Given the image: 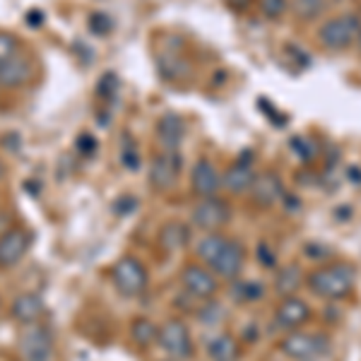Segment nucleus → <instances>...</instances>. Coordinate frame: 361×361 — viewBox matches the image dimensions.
Masks as SVG:
<instances>
[{
  "label": "nucleus",
  "instance_id": "nucleus-30",
  "mask_svg": "<svg viewBox=\"0 0 361 361\" xmlns=\"http://www.w3.org/2000/svg\"><path fill=\"white\" fill-rule=\"evenodd\" d=\"M123 164H126L128 169H137V166H140L137 149L133 147V145H126V149H123Z\"/></svg>",
  "mask_w": 361,
  "mask_h": 361
},
{
  "label": "nucleus",
  "instance_id": "nucleus-17",
  "mask_svg": "<svg viewBox=\"0 0 361 361\" xmlns=\"http://www.w3.org/2000/svg\"><path fill=\"white\" fill-rule=\"evenodd\" d=\"M46 311V304L44 299L39 294L34 292H27V294H20L17 299L13 301V308H10V313H13L15 320H20V323L25 325H34L39 318L44 316Z\"/></svg>",
  "mask_w": 361,
  "mask_h": 361
},
{
  "label": "nucleus",
  "instance_id": "nucleus-21",
  "mask_svg": "<svg viewBox=\"0 0 361 361\" xmlns=\"http://www.w3.org/2000/svg\"><path fill=\"white\" fill-rule=\"evenodd\" d=\"M159 243L166 250H178L188 243V226L180 224V222H169L161 226L159 231Z\"/></svg>",
  "mask_w": 361,
  "mask_h": 361
},
{
  "label": "nucleus",
  "instance_id": "nucleus-31",
  "mask_svg": "<svg viewBox=\"0 0 361 361\" xmlns=\"http://www.w3.org/2000/svg\"><path fill=\"white\" fill-rule=\"evenodd\" d=\"M306 253L313 255V260H323V258H328V255H330V250L328 248H318L316 243H311V246H306Z\"/></svg>",
  "mask_w": 361,
  "mask_h": 361
},
{
  "label": "nucleus",
  "instance_id": "nucleus-2",
  "mask_svg": "<svg viewBox=\"0 0 361 361\" xmlns=\"http://www.w3.org/2000/svg\"><path fill=\"white\" fill-rule=\"evenodd\" d=\"M354 282H357V270L349 263H328L318 270L308 272V289L313 294L323 296V299L330 301H340L347 299L354 289Z\"/></svg>",
  "mask_w": 361,
  "mask_h": 361
},
{
  "label": "nucleus",
  "instance_id": "nucleus-22",
  "mask_svg": "<svg viewBox=\"0 0 361 361\" xmlns=\"http://www.w3.org/2000/svg\"><path fill=\"white\" fill-rule=\"evenodd\" d=\"M157 335H159V328H157L152 320H147V318H137L135 323L130 325V337H133V342L140 347L154 345Z\"/></svg>",
  "mask_w": 361,
  "mask_h": 361
},
{
  "label": "nucleus",
  "instance_id": "nucleus-27",
  "mask_svg": "<svg viewBox=\"0 0 361 361\" xmlns=\"http://www.w3.org/2000/svg\"><path fill=\"white\" fill-rule=\"evenodd\" d=\"M289 8V0H260V10L270 20H279Z\"/></svg>",
  "mask_w": 361,
  "mask_h": 361
},
{
  "label": "nucleus",
  "instance_id": "nucleus-20",
  "mask_svg": "<svg viewBox=\"0 0 361 361\" xmlns=\"http://www.w3.org/2000/svg\"><path fill=\"white\" fill-rule=\"evenodd\" d=\"M301 284H304V270L296 263L282 267L275 279V289H277V294H282V296H294Z\"/></svg>",
  "mask_w": 361,
  "mask_h": 361
},
{
  "label": "nucleus",
  "instance_id": "nucleus-29",
  "mask_svg": "<svg viewBox=\"0 0 361 361\" xmlns=\"http://www.w3.org/2000/svg\"><path fill=\"white\" fill-rule=\"evenodd\" d=\"M258 258H260V263H263L265 267H275L277 265L275 253L267 248V243H260V246H258Z\"/></svg>",
  "mask_w": 361,
  "mask_h": 361
},
{
  "label": "nucleus",
  "instance_id": "nucleus-26",
  "mask_svg": "<svg viewBox=\"0 0 361 361\" xmlns=\"http://www.w3.org/2000/svg\"><path fill=\"white\" fill-rule=\"evenodd\" d=\"M292 149H294V152H299L304 164H311V161L316 159V154H318L316 145H313L311 140H304V137H294L292 140Z\"/></svg>",
  "mask_w": 361,
  "mask_h": 361
},
{
  "label": "nucleus",
  "instance_id": "nucleus-25",
  "mask_svg": "<svg viewBox=\"0 0 361 361\" xmlns=\"http://www.w3.org/2000/svg\"><path fill=\"white\" fill-rule=\"evenodd\" d=\"M22 54V42L10 32H0V66Z\"/></svg>",
  "mask_w": 361,
  "mask_h": 361
},
{
  "label": "nucleus",
  "instance_id": "nucleus-32",
  "mask_svg": "<svg viewBox=\"0 0 361 361\" xmlns=\"http://www.w3.org/2000/svg\"><path fill=\"white\" fill-rule=\"evenodd\" d=\"M0 178H3V164H0Z\"/></svg>",
  "mask_w": 361,
  "mask_h": 361
},
{
  "label": "nucleus",
  "instance_id": "nucleus-7",
  "mask_svg": "<svg viewBox=\"0 0 361 361\" xmlns=\"http://www.w3.org/2000/svg\"><path fill=\"white\" fill-rule=\"evenodd\" d=\"M190 219H193V224L197 229L209 231V234H217L222 226L229 224L231 207H229V202L222 200V197L209 195V197H202V200L193 207Z\"/></svg>",
  "mask_w": 361,
  "mask_h": 361
},
{
  "label": "nucleus",
  "instance_id": "nucleus-10",
  "mask_svg": "<svg viewBox=\"0 0 361 361\" xmlns=\"http://www.w3.org/2000/svg\"><path fill=\"white\" fill-rule=\"evenodd\" d=\"M29 248H32V234L25 226H13L5 234H0V270L20 265Z\"/></svg>",
  "mask_w": 361,
  "mask_h": 361
},
{
  "label": "nucleus",
  "instance_id": "nucleus-11",
  "mask_svg": "<svg viewBox=\"0 0 361 361\" xmlns=\"http://www.w3.org/2000/svg\"><path fill=\"white\" fill-rule=\"evenodd\" d=\"M178 171H180V157L178 152H161L152 159V166H149V183H152L154 190L159 193H166L176 185L178 180Z\"/></svg>",
  "mask_w": 361,
  "mask_h": 361
},
{
  "label": "nucleus",
  "instance_id": "nucleus-23",
  "mask_svg": "<svg viewBox=\"0 0 361 361\" xmlns=\"http://www.w3.org/2000/svg\"><path fill=\"white\" fill-rule=\"evenodd\" d=\"M328 8V0H294L292 13L299 17L301 22H313Z\"/></svg>",
  "mask_w": 361,
  "mask_h": 361
},
{
  "label": "nucleus",
  "instance_id": "nucleus-18",
  "mask_svg": "<svg viewBox=\"0 0 361 361\" xmlns=\"http://www.w3.org/2000/svg\"><path fill=\"white\" fill-rule=\"evenodd\" d=\"M32 75H34L32 63H29V58H25L20 54V56L10 58L8 63L0 66V85L3 87H20V85L29 82Z\"/></svg>",
  "mask_w": 361,
  "mask_h": 361
},
{
  "label": "nucleus",
  "instance_id": "nucleus-14",
  "mask_svg": "<svg viewBox=\"0 0 361 361\" xmlns=\"http://www.w3.org/2000/svg\"><path fill=\"white\" fill-rule=\"evenodd\" d=\"M250 193H253V202L258 207H272L282 197V180H279L277 173L265 171L260 176H255Z\"/></svg>",
  "mask_w": 361,
  "mask_h": 361
},
{
  "label": "nucleus",
  "instance_id": "nucleus-5",
  "mask_svg": "<svg viewBox=\"0 0 361 361\" xmlns=\"http://www.w3.org/2000/svg\"><path fill=\"white\" fill-rule=\"evenodd\" d=\"M114 284L123 296H140L147 289L149 275L147 267L142 265V260L133 258V255H123L111 270Z\"/></svg>",
  "mask_w": 361,
  "mask_h": 361
},
{
  "label": "nucleus",
  "instance_id": "nucleus-12",
  "mask_svg": "<svg viewBox=\"0 0 361 361\" xmlns=\"http://www.w3.org/2000/svg\"><path fill=\"white\" fill-rule=\"evenodd\" d=\"M275 320L279 328L296 330L311 320V306H308L306 301L296 299V296H284V299L279 301V306L275 308Z\"/></svg>",
  "mask_w": 361,
  "mask_h": 361
},
{
  "label": "nucleus",
  "instance_id": "nucleus-13",
  "mask_svg": "<svg viewBox=\"0 0 361 361\" xmlns=\"http://www.w3.org/2000/svg\"><path fill=\"white\" fill-rule=\"evenodd\" d=\"M253 180H255L253 154H243V157H238L234 164H231L229 171L224 173L222 185L226 190H231V193L238 195V193H246V190H250Z\"/></svg>",
  "mask_w": 361,
  "mask_h": 361
},
{
  "label": "nucleus",
  "instance_id": "nucleus-3",
  "mask_svg": "<svg viewBox=\"0 0 361 361\" xmlns=\"http://www.w3.org/2000/svg\"><path fill=\"white\" fill-rule=\"evenodd\" d=\"M279 349L294 361H323L330 354V340L323 333H292L279 342Z\"/></svg>",
  "mask_w": 361,
  "mask_h": 361
},
{
  "label": "nucleus",
  "instance_id": "nucleus-1",
  "mask_svg": "<svg viewBox=\"0 0 361 361\" xmlns=\"http://www.w3.org/2000/svg\"><path fill=\"white\" fill-rule=\"evenodd\" d=\"M197 258L214 275L224 279H236L241 275L243 265H246V248L236 238L222 234H207L197 243Z\"/></svg>",
  "mask_w": 361,
  "mask_h": 361
},
{
  "label": "nucleus",
  "instance_id": "nucleus-16",
  "mask_svg": "<svg viewBox=\"0 0 361 361\" xmlns=\"http://www.w3.org/2000/svg\"><path fill=\"white\" fill-rule=\"evenodd\" d=\"M190 185L200 197H209L214 195L219 188H222V176L217 173V169L212 166V161L200 159L193 169V176H190Z\"/></svg>",
  "mask_w": 361,
  "mask_h": 361
},
{
  "label": "nucleus",
  "instance_id": "nucleus-15",
  "mask_svg": "<svg viewBox=\"0 0 361 361\" xmlns=\"http://www.w3.org/2000/svg\"><path fill=\"white\" fill-rule=\"evenodd\" d=\"M185 137V126L183 121H180V116L176 114H166L159 118V123H157V140H159V145L166 149V152H176L180 147V142H183Z\"/></svg>",
  "mask_w": 361,
  "mask_h": 361
},
{
  "label": "nucleus",
  "instance_id": "nucleus-4",
  "mask_svg": "<svg viewBox=\"0 0 361 361\" xmlns=\"http://www.w3.org/2000/svg\"><path fill=\"white\" fill-rule=\"evenodd\" d=\"M361 32V20L357 15H335L318 29V42L330 51L347 49Z\"/></svg>",
  "mask_w": 361,
  "mask_h": 361
},
{
  "label": "nucleus",
  "instance_id": "nucleus-9",
  "mask_svg": "<svg viewBox=\"0 0 361 361\" xmlns=\"http://www.w3.org/2000/svg\"><path fill=\"white\" fill-rule=\"evenodd\" d=\"M180 284H183L185 294H190L193 299L212 301L217 294L219 284L212 270H207L205 265H185L180 270Z\"/></svg>",
  "mask_w": 361,
  "mask_h": 361
},
{
  "label": "nucleus",
  "instance_id": "nucleus-24",
  "mask_svg": "<svg viewBox=\"0 0 361 361\" xmlns=\"http://www.w3.org/2000/svg\"><path fill=\"white\" fill-rule=\"evenodd\" d=\"M236 301H241V304H248V301H260L265 296V287L260 282H238L236 289Z\"/></svg>",
  "mask_w": 361,
  "mask_h": 361
},
{
  "label": "nucleus",
  "instance_id": "nucleus-19",
  "mask_svg": "<svg viewBox=\"0 0 361 361\" xmlns=\"http://www.w3.org/2000/svg\"><path fill=\"white\" fill-rule=\"evenodd\" d=\"M207 357L212 361H238L241 347L231 335H217L207 342Z\"/></svg>",
  "mask_w": 361,
  "mask_h": 361
},
{
  "label": "nucleus",
  "instance_id": "nucleus-8",
  "mask_svg": "<svg viewBox=\"0 0 361 361\" xmlns=\"http://www.w3.org/2000/svg\"><path fill=\"white\" fill-rule=\"evenodd\" d=\"M20 352L25 361H54L56 342L49 328L44 325H29L25 335L20 337Z\"/></svg>",
  "mask_w": 361,
  "mask_h": 361
},
{
  "label": "nucleus",
  "instance_id": "nucleus-6",
  "mask_svg": "<svg viewBox=\"0 0 361 361\" xmlns=\"http://www.w3.org/2000/svg\"><path fill=\"white\" fill-rule=\"evenodd\" d=\"M157 342L173 361H185L193 357V340H190V330L188 325L180 318H169L164 325L159 328Z\"/></svg>",
  "mask_w": 361,
  "mask_h": 361
},
{
  "label": "nucleus",
  "instance_id": "nucleus-28",
  "mask_svg": "<svg viewBox=\"0 0 361 361\" xmlns=\"http://www.w3.org/2000/svg\"><path fill=\"white\" fill-rule=\"evenodd\" d=\"M116 90H118V80L114 75H104L102 85H99V97H111Z\"/></svg>",
  "mask_w": 361,
  "mask_h": 361
},
{
  "label": "nucleus",
  "instance_id": "nucleus-33",
  "mask_svg": "<svg viewBox=\"0 0 361 361\" xmlns=\"http://www.w3.org/2000/svg\"><path fill=\"white\" fill-rule=\"evenodd\" d=\"M359 42H361V32H359Z\"/></svg>",
  "mask_w": 361,
  "mask_h": 361
}]
</instances>
